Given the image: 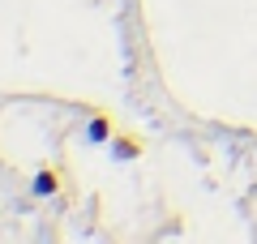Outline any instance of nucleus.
Segmentation results:
<instances>
[{
    "label": "nucleus",
    "mask_w": 257,
    "mask_h": 244,
    "mask_svg": "<svg viewBox=\"0 0 257 244\" xmlns=\"http://www.w3.org/2000/svg\"><path fill=\"white\" fill-rule=\"evenodd\" d=\"M52 189H56V176L39 172V176H35V193H39V197H47V193H52Z\"/></svg>",
    "instance_id": "obj_1"
},
{
    "label": "nucleus",
    "mask_w": 257,
    "mask_h": 244,
    "mask_svg": "<svg viewBox=\"0 0 257 244\" xmlns=\"http://www.w3.org/2000/svg\"><path fill=\"white\" fill-rule=\"evenodd\" d=\"M107 137V120H90V142H103Z\"/></svg>",
    "instance_id": "obj_2"
}]
</instances>
